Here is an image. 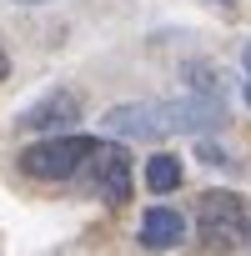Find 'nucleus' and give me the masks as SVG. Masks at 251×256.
Here are the masks:
<instances>
[{"mask_svg": "<svg viewBox=\"0 0 251 256\" xmlns=\"http://www.w3.org/2000/svg\"><path fill=\"white\" fill-rule=\"evenodd\" d=\"M90 151H96V136L56 131V136H46V141H36V146L20 151V171L36 176V181H70L76 171H86Z\"/></svg>", "mask_w": 251, "mask_h": 256, "instance_id": "obj_1", "label": "nucleus"}, {"mask_svg": "<svg viewBox=\"0 0 251 256\" xmlns=\"http://www.w3.org/2000/svg\"><path fill=\"white\" fill-rule=\"evenodd\" d=\"M196 231L206 246L231 251V246H251V211L236 191H206L196 201Z\"/></svg>", "mask_w": 251, "mask_h": 256, "instance_id": "obj_2", "label": "nucleus"}, {"mask_svg": "<svg viewBox=\"0 0 251 256\" xmlns=\"http://www.w3.org/2000/svg\"><path fill=\"white\" fill-rule=\"evenodd\" d=\"M100 126L120 141H161L171 136V120H166V106L161 100H126V106H110L100 116Z\"/></svg>", "mask_w": 251, "mask_h": 256, "instance_id": "obj_3", "label": "nucleus"}, {"mask_svg": "<svg viewBox=\"0 0 251 256\" xmlns=\"http://www.w3.org/2000/svg\"><path fill=\"white\" fill-rule=\"evenodd\" d=\"M86 171H90V191H96L106 206L131 201V156H126V146H116V141H96Z\"/></svg>", "mask_w": 251, "mask_h": 256, "instance_id": "obj_4", "label": "nucleus"}, {"mask_svg": "<svg viewBox=\"0 0 251 256\" xmlns=\"http://www.w3.org/2000/svg\"><path fill=\"white\" fill-rule=\"evenodd\" d=\"M166 120H171V131L206 136L226 126V100H221V90H191L181 100H166Z\"/></svg>", "mask_w": 251, "mask_h": 256, "instance_id": "obj_5", "label": "nucleus"}, {"mask_svg": "<svg viewBox=\"0 0 251 256\" xmlns=\"http://www.w3.org/2000/svg\"><path fill=\"white\" fill-rule=\"evenodd\" d=\"M80 120V96L76 90H46L40 100H30L26 110H20V131H40V136H56V131H70V126Z\"/></svg>", "mask_w": 251, "mask_h": 256, "instance_id": "obj_6", "label": "nucleus"}, {"mask_svg": "<svg viewBox=\"0 0 251 256\" xmlns=\"http://www.w3.org/2000/svg\"><path fill=\"white\" fill-rule=\"evenodd\" d=\"M186 241V216L176 206H151L141 216V246L146 251H176Z\"/></svg>", "mask_w": 251, "mask_h": 256, "instance_id": "obj_7", "label": "nucleus"}, {"mask_svg": "<svg viewBox=\"0 0 251 256\" xmlns=\"http://www.w3.org/2000/svg\"><path fill=\"white\" fill-rule=\"evenodd\" d=\"M146 186H151L156 196L176 191V186H181V161H176V156H166V151H156V156L146 161Z\"/></svg>", "mask_w": 251, "mask_h": 256, "instance_id": "obj_8", "label": "nucleus"}, {"mask_svg": "<svg viewBox=\"0 0 251 256\" xmlns=\"http://www.w3.org/2000/svg\"><path fill=\"white\" fill-rule=\"evenodd\" d=\"M201 156H206V166H231V161H226V151H216L211 141H201Z\"/></svg>", "mask_w": 251, "mask_h": 256, "instance_id": "obj_9", "label": "nucleus"}, {"mask_svg": "<svg viewBox=\"0 0 251 256\" xmlns=\"http://www.w3.org/2000/svg\"><path fill=\"white\" fill-rule=\"evenodd\" d=\"M241 100H246V106H251V76H246V80H241Z\"/></svg>", "mask_w": 251, "mask_h": 256, "instance_id": "obj_10", "label": "nucleus"}, {"mask_svg": "<svg viewBox=\"0 0 251 256\" xmlns=\"http://www.w3.org/2000/svg\"><path fill=\"white\" fill-rule=\"evenodd\" d=\"M6 70H10V60H6V50H0V80H6Z\"/></svg>", "mask_w": 251, "mask_h": 256, "instance_id": "obj_11", "label": "nucleus"}, {"mask_svg": "<svg viewBox=\"0 0 251 256\" xmlns=\"http://www.w3.org/2000/svg\"><path fill=\"white\" fill-rule=\"evenodd\" d=\"M241 60H246V70H251V40H246V50H241Z\"/></svg>", "mask_w": 251, "mask_h": 256, "instance_id": "obj_12", "label": "nucleus"}, {"mask_svg": "<svg viewBox=\"0 0 251 256\" xmlns=\"http://www.w3.org/2000/svg\"><path fill=\"white\" fill-rule=\"evenodd\" d=\"M16 6H46V0H16Z\"/></svg>", "mask_w": 251, "mask_h": 256, "instance_id": "obj_13", "label": "nucleus"}, {"mask_svg": "<svg viewBox=\"0 0 251 256\" xmlns=\"http://www.w3.org/2000/svg\"><path fill=\"white\" fill-rule=\"evenodd\" d=\"M216 6H231V0H216Z\"/></svg>", "mask_w": 251, "mask_h": 256, "instance_id": "obj_14", "label": "nucleus"}]
</instances>
